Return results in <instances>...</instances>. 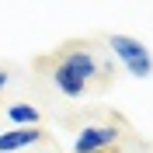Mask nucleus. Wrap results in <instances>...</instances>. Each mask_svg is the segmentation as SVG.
Segmentation results:
<instances>
[{
    "label": "nucleus",
    "mask_w": 153,
    "mask_h": 153,
    "mask_svg": "<svg viewBox=\"0 0 153 153\" xmlns=\"http://www.w3.org/2000/svg\"><path fill=\"white\" fill-rule=\"evenodd\" d=\"M97 153H118V150H115V146H111V150H97Z\"/></svg>",
    "instance_id": "nucleus-9"
},
{
    "label": "nucleus",
    "mask_w": 153,
    "mask_h": 153,
    "mask_svg": "<svg viewBox=\"0 0 153 153\" xmlns=\"http://www.w3.org/2000/svg\"><path fill=\"white\" fill-rule=\"evenodd\" d=\"M122 129L118 125H87L84 132L76 136L73 143V153H97V150H111L118 143Z\"/></svg>",
    "instance_id": "nucleus-2"
},
{
    "label": "nucleus",
    "mask_w": 153,
    "mask_h": 153,
    "mask_svg": "<svg viewBox=\"0 0 153 153\" xmlns=\"http://www.w3.org/2000/svg\"><path fill=\"white\" fill-rule=\"evenodd\" d=\"M7 87V70H0V91Z\"/></svg>",
    "instance_id": "nucleus-8"
},
{
    "label": "nucleus",
    "mask_w": 153,
    "mask_h": 153,
    "mask_svg": "<svg viewBox=\"0 0 153 153\" xmlns=\"http://www.w3.org/2000/svg\"><path fill=\"white\" fill-rule=\"evenodd\" d=\"M52 84L59 87V94H66V97H80V94H84V91H87V87L80 84L76 76H70L66 70H59V66L52 70Z\"/></svg>",
    "instance_id": "nucleus-5"
},
{
    "label": "nucleus",
    "mask_w": 153,
    "mask_h": 153,
    "mask_svg": "<svg viewBox=\"0 0 153 153\" xmlns=\"http://www.w3.org/2000/svg\"><path fill=\"white\" fill-rule=\"evenodd\" d=\"M56 66L66 70L70 76H76L84 87L97 76V59H94V52H91V49H84V45L66 49V52H56Z\"/></svg>",
    "instance_id": "nucleus-1"
},
{
    "label": "nucleus",
    "mask_w": 153,
    "mask_h": 153,
    "mask_svg": "<svg viewBox=\"0 0 153 153\" xmlns=\"http://www.w3.org/2000/svg\"><path fill=\"white\" fill-rule=\"evenodd\" d=\"M7 115H10V122H18V125H35L38 122V108H31V105H10Z\"/></svg>",
    "instance_id": "nucleus-6"
},
{
    "label": "nucleus",
    "mask_w": 153,
    "mask_h": 153,
    "mask_svg": "<svg viewBox=\"0 0 153 153\" xmlns=\"http://www.w3.org/2000/svg\"><path fill=\"white\" fill-rule=\"evenodd\" d=\"M129 73L143 80V76H150V73H153V63H150V59H139V63H129Z\"/></svg>",
    "instance_id": "nucleus-7"
},
{
    "label": "nucleus",
    "mask_w": 153,
    "mask_h": 153,
    "mask_svg": "<svg viewBox=\"0 0 153 153\" xmlns=\"http://www.w3.org/2000/svg\"><path fill=\"white\" fill-rule=\"evenodd\" d=\"M42 136H45V132H42L38 125L10 129V132H4V136H0V153H14V150H21V146H31V143H38Z\"/></svg>",
    "instance_id": "nucleus-4"
},
{
    "label": "nucleus",
    "mask_w": 153,
    "mask_h": 153,
    "mask_svg": "<svg viewBox=\"0 0 153 153\" xmlns=\"http://www.w3.org/2000/svg\"><path fill=\"white\" fill-rule=\"evenodd\" d=\"M108 45H111V52L118 59H122L125 66L129 63H139V59H150V52H146L143 42H136V38H125V35H111L108 38Z\"/></svg>",
    "instance_id": "nucleus-3"
}]
</instances>
